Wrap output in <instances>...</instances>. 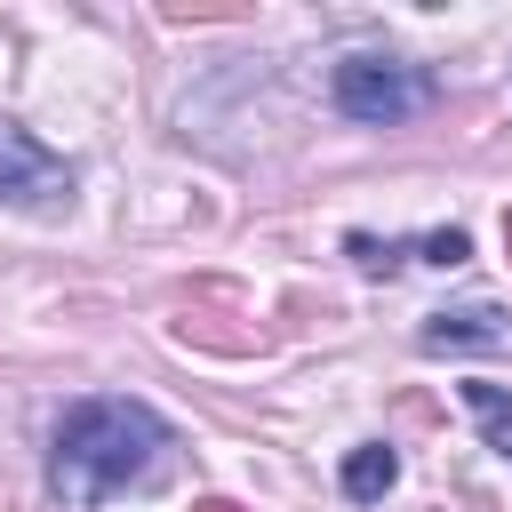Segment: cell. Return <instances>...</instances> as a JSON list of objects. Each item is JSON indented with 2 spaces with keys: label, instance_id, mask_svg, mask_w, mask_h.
<instances>
[{
  "label": "cell",
  "instance_id": "ba28073f",
  "mask_svg": "<svg viewBox=\"0 0 512 512\" xmlns=\"http://www.w3.org/2000/svg\"><path fill=\"white\" fill-rule=\"evenodd\" d=\"M416 256L456 272V264H472V232H464V224H440V232H424V240H416Z\"/></svg>",
  "mask_w": 512,
  "mask_h": 512
},
{
  "label": "cell",
  "instance_id": "52a82bcc",
  "mask_svg": "<svg viewBox=\"0 0 512 512\" xmlns=\"http://www.w3.org/2000/svg\"><path fill=\"white\" fill-rule=\"evenodd\" d=\"M344 256H352L368 280H384V272H400V264H408V248H400V240H376V232H352V240H344Z\"/></svg>",
  "mask_w": 512,
  "mask_h": 512
},
{
  "label": "cell",
  "instance_id": "8992f818",
  "mask_svg": "<svg viewBox=\"0 0 512 512\" xmlns=\"http://www.w3.org/2000/svg\"><path fill=\"white\" fill-rule=\"evenodd\" d=\"M392 480H400V456H392L384 440H368V448L344 456V496H352V504H376Z\"/></svg>",
  "mask_w": 512,
  "mask_h": 512
},
{
  "label": "cell",
  "instance_id": "6da1fadb",
  "mask_svg": "<svg viewBox=\"0 0 512 512\" xmlns=\"http://www.w3.org/2000/svg\"><path fill=\"white\" fill-rule=\"evenodd\" d=\"M168 456V416L144 400H72L48 440V480L64 504H104L120 488H144Z\"/></svg>",
  "mask_w": 512,
  "mask_h": 512
},
{
  "label": "cell",
  "instance_id": "3957f363",
  "mask_svg": "<svg viewBox=\"0 0 512 512\" xmlns=\"http://www.w3.org/2000/svg\"><path fill=\"white\" fill-rule=\"evenodd\" d=\"M0 208L24 216H72V160H56L24 120L0 112Z\"/></svg>",
  "mask_w": 512,
  "mask_h": 512
},
{
  "label": "cell",
  "instance_id": "5b68a950",
  "mask_svg": "<svg viewBox=\"0 0 512 512\" xmlns=\"http://www.w3.org/2000/svg\"><path fill=\"white\" fill-rule=\"evenodd\" d=\"M464 408L480 416L488 448H496V456H512V384H496V376H464Z\"/></svg>",
  "mask_w": 512,
  "mask_h": 512
},
{
  "label": "cell",
  "instance_id": "30bf717a",
  "mask_svg": "<svg viewBox=\"0 0 512 512\" xmlns=\"http://www.w3.org/2000/svg\"><path fill=\"white\" fill-rule=\"evenodd\" d=\"M504 256H512V208H504Z\"/></svg>",
  "mask_w": 512,
  "mask_h": 512
},
{
  "label": "cell",
  "instance_id": "7a4b0ae2",
  "mask_svg": "<svg viewBox=\"0 0 512 512\" xmlns=\"http://www.w3.org/2000/svg\"><path fill=\"white\" fill-rule=\"evenodd\" d=\"M328 88H336V112L360 120V128H400L432 104V72L400 64V56H344Z\"/></svg>",
  "mask_w": 512,
  "mask_h": 512
},
{
  "label": "cell",
  "instance_id": "277c9868",
  "mask_svg": "<svg viewBox=\"0 0 512 512\" xmlns=\"http://www.w3.org/2000/svg\"><path fill=\"white\" fill-rule=\"evenodd\" d=\"M504 336H512V328H504L496 304H456V312H432V320L416 328L424 352H480V344H504Z\"/></svg>",
  "mask_w": 512,
  "mask_h": 512
},
{
  "label": "cell",
  "instance_id": "9c48e42d",
  "mask_svg": "<svg viewBox=\"0 0 512 512\" xmlns=\"http://www.w3.org/2000/svg\"><path fill=\"white\" fill-rule=\"evenodd\" d=\"M192 512H248L240 496H192Z\"/></svg>",
  "mask_w": 512,
  "mask_h": 512
}]
</instances>
